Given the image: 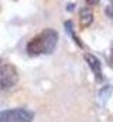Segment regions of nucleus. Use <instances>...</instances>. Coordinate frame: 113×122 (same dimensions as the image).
I'll return each mask as SVG.
<instances>
[{
	"label": "nucleus",
	"instance_id": "f257e3e1",
	"mask_svg": "<svg viewBox=\"0 0 113 122\" xmlns=\"http://www.w3.org/2000/svg\"><path fill=\"white\" fill-rule=\"evenodd\" d=\"M58 43V33L54 29H45L37 36H34L27 43L26 51L30 56H42L51 54Z\"/></svg>",
	"mask_w": 113,
	"mask_h": 122
},
{
	"label": "nucleus",
	"instance_id": "f03ea898",
	"mask_svg": "<svg viewBox=\"0 0 113 122\" xmlns=\"http://www.w3.org/2000/svg\"><path fill=\"white\" fill-rule=\"evenodd\" d=\"M19 82L17 68L7 60L0 58V90H10Z\"/></svg>",
	"mask_w": 113,
	"mask_h": 122
},
{
	"label": "nucleus",
	"instance_id": "7ed1b4c3",
	"mask_svg": "<svg viewBox=\"0 0 113 122\" xmlns=\"http://www.w3.org/2000/svg\"><path fill=\"white\" fill-rule=\"evenodd\" d=\"M34 112L26 108H13L4 109L0 112V122H31Z\"/></svg>",
	"mask_w": 113,
	"mask_h": 122
},
{
	"label": "nucleus",
	"instance_id": "20e7f679",
	"mask_svg": "<svg viewBox=\"0 0 113 122\" xmlns=\"http://www.w3.org/2000/svg\"><path fill=\"white\" fill-rule=\"evenodd\" d=\"M84 58H85V61L88 62L90 71L93 72L95 80H96L98 82H102V81H103V72H102V62H100V60H99L96 56L89 54V53H85Z\"/></svg>",
	"mask_w": 113,
	"mask_h": 122
},
{
	"label": "nucleus",
	"instance_id": "39448f33",
	"mask_svg": "<svg viewBox=\"0 0 113 122\" xmlns=\"http://www.w3.org/2000/svg\"><path fill=\"white\" fill-rule=\"evenodd\" d=\"M93 23V13L89 9H82L79 13V26L81 29H88Z\"/></svg>",
	"mask_w": 113,
	"mask_h": 122
},
{
	"label": "nucleus",
	"instance_id": "423d86ee",
	"mask_svg": "<svg viewBox=\"0 0 113 122\" xmlns=\"http://www.w3.org/2000/svg\"><path fill=\"white\" fill-rule=\"evenodd\" d=\"M65 27H66V31H68V34H69V36H72V38L75 40V43H76V44H78L81 48H84L85 46L82 44V41L78 38V36H76V34L74 33V30H72V21H65Z\"/></svg>",
	"mask_w": 113,
	"mask_h": 122
},
{
	"label": "nucleus",
	"instance_id": "0eeeda50",
	"mask_svg": "<svg viewBox=\"0 0 113 122\" xmlns=\"http://www.w3.org/2000/svg\"><path fill=\"white\" fill-rule=\"evenodd\" d=\"M110 92H112V87H110V85H106L105 88H102V90H100V92H99L100 99H102V101H108V98H109Z\"/></svg>",
	"mask_w": 113,
	"mask_h": 122
},
{
	"label": "nucleus",
	"instance_id": "6e6552de",
	"mask_svg": "<svg viewBox=\"0 0 113 122\" xmlns=\"http://www.w3.org/2000/svg\"><path fill=\"white\" fill-rule=\"evenodd\" d=\"M106 14L110 17V20L113 21V4L112 6H108V9H106Z\"/></svg>",
	"mask_w": 113,
	"mask_h": 122
},
{
	"label": "nucleus",
	"instance_id": "1a4fd4ad",
	"mask_svg": "<svg viewBox=\"0 0 113 122\" xmlns=\"http://www.w3.org/2000/svg\"><path fill=\"white\" fill-rule=\"evenodd\" d=\"M110 62L113 64V44L110 46Z\"/></svg>",
	"mask_w": 113,
	"mask_h": 122
},
{
	"label": "nucleus",
	"instance_id": "9d476101",
	"mask_svg": "<svg viewBox=\"0 0 113 122\" xmlns=\"http://www.w3.org/2000/svg\"><path fill=\"white\" fill-rule=\"evenodd\" d=\"M74 6H75V4H69V6H68V10H74Z\"/></svg>",
	"mask_w": 113,
	"mask_h": 122
}]
</instances>
